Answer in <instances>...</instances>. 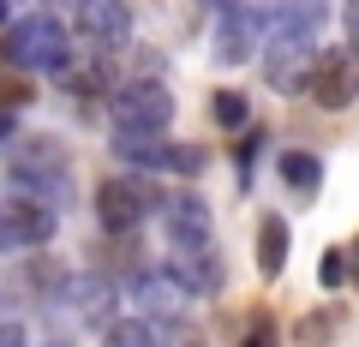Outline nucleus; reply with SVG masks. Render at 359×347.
I'll list each match as a JSON object with an SVG mask.
<instances>
[{"label": "nucleus", "instance_id": "nucleus-6", "mask_svg": "<svg viewBox=\"0 0 359 347\" xmlns=\"http://www.w3.org/2000/svg\"><path fill=\"white\" fill-rule=\"evenodd\" d=\"M162 222H168V252H198V245H216V216L198 192H174L162 204Z\"/></svg>", "mask_w": 359, "mask_h": 347}, {"label": "nucleus", "instance_id": "nucleus-25", "mask_svg": "<svg viewBox=\"0 0 359 347\" xmlns=\"http://www.w3.org/2000/svg\"><path fill=\"white\" fill-rule=\"evenodd\" d=\"M0 18H6V6H0Z\"/></svg>", "mask_w": 359, "mask_h": 347}, {"label": "nucleus", "instance_id": "nucleus-16", "mask_svg": "<svg viewBox=\"0 0 359 347\" xmlns=\"http://www.w3.org/2000/svg\"><path fill=\"white\" fill-rule=\"evenodd\" d=\"M102 347H162L156 341V323L150 318H114L102 335Z\"/></svg>", "mask_w": 359, "mask_h": 347}, {"label": "nucleus", "instance_id": "nucleus-17", "mask_svg": "<svg viewBox=\"0 0 359 347\" xmlns=\"http://www.w3.org/2000/svg\"><path fill=\"white\" fill-rule=\"evenodd\" d=\"M210 114H216V126H245V96L240 90H216V102H210Z\"/></svg>", "mask_w": 359, "mask_h": 347}, {"label": "nucleus", "instance_id": "nucleus-13", "mask_svg": "<svg viewBox=\"0 0 359 347\" xmlns=\"http://www.w3.org/2000/svg\"><path fill=\"white\" fill-rule=\"evenodd\" d=\"M287 222L282 216H264L257 222V270H264V282H276V275L287 270Z\"/></svg>", "mask_w": 359, "mask_h": 347}, {"label": "nucleus", "instance_id": "nucleus-20", "mask_svg": "<svg viewBox=\"0 0 359 347\" xmlns=\"http://www.w3.org/2000/svg\"><path fill=\"white\" fill-rule=\"evenodd\" d=\"M0 347H30V341H25V329H18V323H0Z\"/></svg>", "mask_w": 359, "mask_h": 347}, {"label": "nucleus", "instance_id": "nucleus-22", "mask_svg": "<svg viewBox=\"0 0 359 347\" xmlns=\"http://www.w3.org/2000/svg\"><path fill=\"white\" fill-rule=\"evenodd\" d=\"M13 132H18V120H13V114H6V108H0V144L13 138Z\"/></svg>", "mask_w": 359, "mask_h": 347}, {"label": "nucleus", "instance_id": "nucleus-26", "mask_svg": "<svg viewBox=\"0 0 359 347\" xmlns=\"http://www.w3.org/2000/svg\"><path fill=\"white\" fill-rule=\"evenodd\" d=\"M353 264H359V257H353Z\"/></svg>", "mask_w": 359, "mask_h": 347}, {"label": "nucleus", "instance_id": "nucleus-10", "mask_svg": "<svg viewBox=\"0 0 359 347\" xmlns=\"http://www.w3.org/2000/svg\"><path fill=\"white\" fill-rule=\"evenodd\" d=\"M168 275L180 282V294L210 299V294H222V282H228V264H222L216 245H198V252H168Z\"/></svg>", "mask_w": 359, "mask_h": 347}, {"label": "nucleus", "instance_id": "nucleus-1", "mask_svg": "<svg viewBox=\"0 0 359 347\" xmlns=\"http://www.w3.org/2000/svg\"><path fill=\"white\" fill-rule=\"evenodd\" d=\"M6 60L18 72H66V60H72V30L54 13H25L6 30Z\"/></svg>", "mask_w": 359, "mask_h": 347}, {"label": "nucleus", "instance_id": "nucleus-3", "mask_svg": "<svg viewBox=\"0 0 359 347\" xmlns=\"http://www.w3.org/2000/svg\"><path fill=\"white\" fill-rule=\"evenodd\" d=\"M108 114H114V138H162L168 120H174V96L156 78H132L114 90Z\"/></svg>", "mask_w": 359, "mask_h": 347}, {"label": "nucleus", "instance_id": "nucleus-23", "mask_svg": "<svg viewBox=\"0 0 359 347\" xmlns=\"http://www.w3.org/2000/svg\"><path fill=\"white\" fill-rule=\"evenodd\" d=\"M48 347H72V341H48Z\"/></svg>", "mask_w": 359, "mask_h": 347}, {"label": "nucleus", "instance_id": "nucleus-5", "mask_svg": "<svg viewBox=\"0 0 359 347\" xmlns=\"http://www.w3.org/2000/svg\"><path fill=\"white\" fill-rule=\"evenodd\" d=\"M323 25H330V6H318V0L269 6V13H264V42H269V48H294V54H318Z\"/></svg>", "mask_w": 359, "mask_h": 347}, {"label": "nucleus", "instance_id": "nucleus-18", "mask_svg": "<svg viewBox=\"0 0 359 347\" xmlns=\"http://www.w3.org/2000/svg\"><path fill=\"white\" fill-rule=\"evenodd\" d=\"M341 275H347V252H330V257L318 264V282H323V287H335Z\"/></svg>", "mask_w": 359, "mask_h": 347}, {"label": "nucleus", "instance_id": "nucleus-15", "mask_svg": "<svg viewBox=\"0 0 359 347\" xmlns=\"http://www.w3.org/2000/svg\"><path fill=\"white\" fill-rule=\"evenodd\" d=\"M276 168H282V180L294 186V192H311V186H323V162L306 150H282L276 156Z\"/></svg>", "mask_w": 359, "mask_h": 347}, {"label": "nucleus", "instance_id": "nucleus-2", "mask_svg": "<svg viewBox=\"0 0 359 347\" xmlns=\"http://www.w3.org/2000/svg\"><path fill=\"white\" fill-rule=\"evenodd\" d=\"M6 180H13V192H36L42 210H54V204L72 198V168H66V156H60L54 138H30L25 150L6 162Z\"/></svg>", "mask_w": 359, "mask_h": 347}, {"label": "nucleus", "instance_id": "nucleus-19", "mask_svg": "<svg viewBox=\"0 0 359 347\" xmlns=\"http://www.w3.org/2000/svg\"><path fill=\"white\" fill-rule=\"evenodd\" d=\"M341 25H347V54L359 60V0H353V6L341 13Z\"/></svg>", "mask_w": 359, "mask_h": 347}, {"label": "nucleus", "instance_id": "nucleus-12", "mask_svg": "<svg viewBox=\"0 0 359 347\" xmlns=\"http://www.w3.org/2000/svg\"><path fill=\"white\" fill-rule=\"evenodd\" d=\"M132 299H138L144 311H150V318H162V311H180V282L168 270H138V282H132Z\"/></svg>", "mask_w": 359, "mask_h": 347}, {"label": "nucleus", "instance_id": "nucleus-21", "mask_svg": "<svg viewBox=\"0 0 359 347\" xmlns=\"http://www.w3.org/2000/svg\"><path fill=\"white\" fill-rule=\"evenodd\" d=\"M245 347H276V329H252V341Z\"/></svg>", "mask_w": 359, "mask_h": 347}, {"label": "nucleus", "instance_id": "nucleus-7", "mask_svg": "<svg viewBox=\"0 0 359 347\" xmlns=\"http://www.w3.org/2000/svg\"><path fill=\"white\" fill-rule=\"evenodd\" d=\"M54 240V210L36 198H0V252H30Z\"/></svg>", "mask_w": 359, "mask_h": 347}, {"label": "nucleus", "instance_id": "nucleus-8", "mask_svg": "<svg viewBox=\"0 0 359 347\" xmlns=\"http://www.w3.org/2000/svg\"><path fill=\"white\" fill-rule=\"evenodd\" d=\"M306 96L318 108H347L359 96V60L347 48H330V54H318V66H311V78H306Z\"/></svg>", "mask_w": 359, "mask_h": 347}, {"label": "nucleus", "instance_id": "nucleus-11", "mask_svg": "<svg viewBox=\"0 0 359 347\" xmlns=\"http://www.w3.org/2000/svg\"><path fill=\"white\" fill-rule=\"evenodd\" d=\"M78 36L96 42V48L132 42V6H120V0H84L78 6Z\"/></svg>", "mask_w": 359, "mask_h": 347}, {"label": "nucleus", "instance_id": "nucleus-14", "mask_svg": "<svg viewBox=\"0 0 359 347\" xmlns=\"http://www.w3.org/2000/svg\"><path fill=\"white\" fill-rule=\"evenodd\" d=\"M72 311L78 318H96V323H114V282H102V275L72 282Z\"/></svg>", "mask_w": 359, "mask_h": 347}, {"label": "nucleus", "instance_id": "nucleus-9", "mask_svg": "<svg viewBox=\"0 0 359 347\" xmlns=\"http://www.w3.org/2000/svg\"><path fill=\"white\" fill-rule=\"evenodd\" d=\"M252 48H264V13L257 6H222L216 13V60L240 66V60H252Z\"/></svg>", "mask_w": 359, "mask_h": 347}, {"label": "nucleus", "instance_id": "nucleus-24", "mask_svg": "<svg viewBox=\"0 0 359 347\" xmlns=\"http://www.w3.org/2000/svg\"><path fill=\"white\" fill-rule=\"evenodd\" d=\"M180 347H198V341H180Z\"/></svg>", "mask_w": 359, "mask_h": 347}, {"label": "nucleus", "instance_id": "nucleus-4", "mask_svg": "<svg viewBox=\"0 0 359 347\" xmlns=\"http://www.w3.org/2000/svg\"><path fill=\"white\" fill-rule=\"evenodd\" d=\"M156 210V192L144 174H114V180L96 186V222L108 233H138V222Z\"/></svg>", "mask_w": 359, "mask_h": 347}]
</instances>
